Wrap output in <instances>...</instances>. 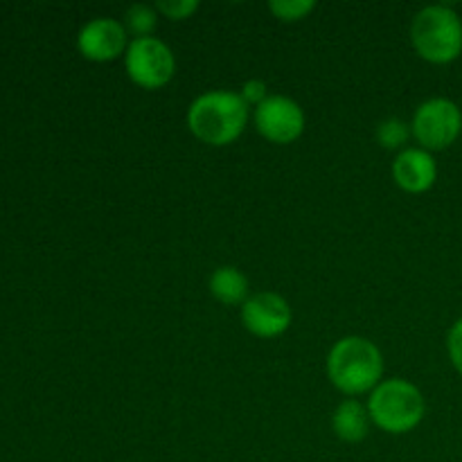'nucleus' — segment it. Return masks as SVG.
I'll use <instances>...</instances> for the list:
<instances>
[{
	"instance_id": "2eb2a0df",
	"label": "nucleus",
	"mask_w": 462,
	"mask_h": 462,
	"mask_svg": "<svg viewBox=\"0 0 462 462\" xmlns=\"http://www.w3.org/2000/svg\"><path fill=\"white\" fill-rule=\"evenodd\" d=\"M273 16L282 23H298L316 9L314 0H273L269 3Z\"/></svg>"
},
{
	"instance_id": "9d476101",
	"label": "nucleus",
	"mask_w": 462,
	"mask_h": 462,
	"mask_svg": "<svg viewBox=\"0 0 462 462\" xmlns=\"http://www.w3.org/2000/svg\"><path fill=\"white\" fill-rule=\"evenodd\" d=\"M393 179L409 194L429 192L438 180L436 158L422 147L402 149L393 162Z\"/></svg>"
},
{
	"instance_id": "423d86ee",
	"label": "nucleus",
	"mask_w": 462,
	"mask_h": 462,
	"mask_svg": "<svg viewBox=\"0 0 462 462\" xmlns=\"http://www.w3.org/2000/svg\"><path fill=\"white\" fill-rule=\"evenodd\" d=\"M411 134L427 152L451 147L462 134V111L447 97H431L415 108Z\"/></svg>"
},
{
	"instance_id": "dca6fc26",
	"label": "nucleus",
	"mask_w": 462,
	"mask_h": 462,
	"mask_svg": "<svg viewBox=\"0 0 462 462\" xmlns=\"http://www.w3.org/2000/svg\"><path fill=\"white\" fill-rule=\"evenodd\" d=\"M199 9L197 0H162L156 3V12L162 14L170 21H185Z\"/></svg>"
},
{
	"instance_id": "f8f14e48",
	"label": "nucleus",
	"mask_w": 462,
	"mask_h": 462,
	"mask_svg": "<svg viewBox=\"0 0 462 462\" xmlns=\"http://www.w3.org/2000/svg\"><path fill=\"white\" fill-rule=\"evenodd\" d=\"M210 293L221 305H244L248 300V278L235 266H219L210 275Z\"/></svg>"
},
{
	"instance_id": "f257e3e1",
	"label": "nucleus",
	"mask_w": 462,
	"mask_h": 462,
	"mask_svg": "<svg viewBox=\"0 0 462 462\" xmlns=\"http://www.w3.org/2000/svg\"><path fill=\"white\" fill-rule=\"evenodd\" d=\"M248 116H251V108L239 93L208 90L189 104L188 126L194 138L201 143L226 147L244 134Z\"/></svg>"
},
{
	"instance_id": "6e6552de",
	"label": "nucleus",
	"mask_w": 462,
	"mask_h": 462,
	"mask_svg": "<svg viewBox=\"0 0 462 462\" xmlns=\"http://www.w3.org/2000/svg\"><path fill=\"white\" fill-rule=\"evenodd\" d=\"M129 32L125 23L116 18H93L86 23L77 36V48L81 57L95 63L116 61L129 48Z\"/></svg>"
},
{
	"instance_id": "9b49d317",
	"label": "nucleus",
	"mask_w": 462,
	"mask_h": 462,
	"mask_svg": "<svg viewBox=\"0 0 462 462\" xmlns=\"http://www.w3.org/2000/svg\"><path fill=\"white\" fill-rule=\"evenodd\" d=\"M370 413L368 406L361 404L359 400L350 397V400L341 402L332 415V429L337 438L343 442H361L365 440L370 431Z\"/></svg>"
},
{
	"instance_id": "ddd939ff",
	"label": "nucleus",
	"mask_w": 462,
	"mask_h": 462,
	"mask_svg": "<svg viewBox=\"0 0 462 462\" xmlns=\"http://www.w3.org/2000/svg\"><path fill=\"white\" fill-rule=\"evenodd\" d=\"M156 25H158L156 7L135 3L126 9L125 27H126V32H131V34H134V39H147V36L153 34Z\"/></svg>"
},
{
	"instance_id": "f03ea898",
	"label": "nucleus",
	"mask_w": 462,
	"mask_h": 462,
	"mask_svg": "<svg viewBox=\"0 0 462 462\" xmlns=\"http://www.w3.org/2000/svg\"><path fill=\"white\" fill-rule=\"evenodd\" d=\"M329 382L343 395L373 393L383 382V356L370 338L346 337L328 355Z\"/></svg>"
},
{
	"instance_id": "20e7f679",
	"label": "nucleus",
	"mask_w": 462,
	"mask_h": 462,
	"mask_svg": "<svg viewBox=\"0 0 462 462\" xmlns=\"http://www.w3.org/2000/svg\"><path fill=\"white\" fill-rule=\"evenodd\" d=\"M427 402L422 391L406 379H383L368 400V413L373 424L382 431L402 436L422 422Z\"/></svg>"
},
{
	"instance_id": "a211bd4d",
	"label": "nucleus",
	"mask_w": 462,
	"mask_h": 462,
	"mask_svg": "<svg viewBox=\"0 0 462 462\" xmlns=\"http://www.w3.org/2000/svg\"><path fill=\"white\" fill-rule=\"evenodd\" d=\"M242 99L248 104V106H260L266 97H269V86L262 79H248L246 84L242 86Z\"/></svg>"
},
{
	"instance_id": "4468645a",
	"label": "nucleus",
	"mask_w": 462,
	"mask_h": 462,
	"mask_svg": "<svg viewBox=\"0 0 462 462\" xmlns=\"http://www.w3.org/2000/svg\"><path fill=\"white\" fill-rule=\"evenodd\" d=\"M411 125H406L400 117H386L383 122H379L377 126V140L383 149H402L411 138Z\"/></svg>"
},
{
	"instance_id": "0eeeda50",
	"label": "nucleus",
	"mask_w": 462,
	"mask_h": 462,
	"mask_svg": "<svg viewBox=\"0 0 462 462\" xmlns=\"http://www.w3.org/2000/svg\"><path fill=\"white\" fill-rule=\"evenodd\" d=\"M255 129L273 144H291L305 134V111L287 95H269L253 113Z\"/></svg>"
},
{
	"instance_id": "f3484780",
	"label": "nucleus",
	"mask_w": 462,
	"mask_h": 462,
	"mask_svg": "<svg viewBox=\"0 0 462 462\" xmlns=\"http://www.w3.org/2000/svg\"><path fill=\"white\" fill-rule=\"evenodd\" d=\"M447 350H449V359L454 364V368L462 374V319L454 323V328L449 329V337H447Z\"/></svg>"
},
{
	"instance_id": "39448f33",
	"label": "nucleus",
	"mask_w": 462,
	"mask_h": 462,
	"mask_svg": "<svg viewBox=\"0 0 462 462\" xmlns=\"http://www.w3.org/2000/svg\"><path fill=\"white\" fill-rule=\"evenodd\" d=\"M125 70L140 88L158 90L174 79L176 57L170 45L156 36L134 39L126 48Z\"/></svg>"
},
{
	"instance_id": "7ed1b4c3",
	"label": "nucleus",
	"mask_w": 462,
	"mask_h": 462,
	"mask_svg": "<svg viewBox=\"0 0 462 462\" xmlns=\"http://www.w3.org/2000/svg\"><path fill=\"white\" fill-rule=\"evenodd\" d=\"M411 43L429 63L456 61L462 54V18L447 5H429L411 25Z\"/></svg>"
},
{
	"instance_id": "1a4fd4ad",
	"label": "nucleus",
	"mask_w": 462,
	"mask_h": 462,
	"mask_svg": "<svg viewBox=\"0 0 462 462\" xmlns=\"http://www.w3.org/2000/svg\"><path fill=\"white\" fill-rule=\"evenodd\" d=\"M242 323L260 338L282 337L291 325V307L280 293L260 291L242 305Z\"/></svg>"
}]
</instances>
